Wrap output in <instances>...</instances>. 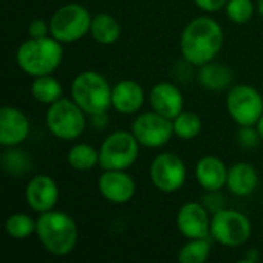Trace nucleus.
Instances as JSON below:
<instances>
[{"mask_svg": "<svg viewBox=\"0 0 263 263\" xmlns=\"http://www.w3.org/2000/svg\"><path fill=\"white\" fill-rule=\"evenodd\" d=\"M223 31L220 25L210 17H197L186 25L180 37V51L183 59L196 66L210 63L222 49Z\"/></svg>", "mask_w": 263, "mask_h": 263, "instance_id": "obj_1", "label": "nucleus"}, {"mask_svg": "<svg viewBox=\"0 0 263 263\" xmlns=\"http://www.w3.org/2000/svg\"><path fill=\"white\" fill-rule=\"evenodd\" d=\"M35 233L45 250L57 257L68 256L77 245V225L66 213L52 210L40 213Z\"/></svg>", "mask_w": 263, "mask_h": 263, "instance_id": "obj_2", "label": "nucleus"}, {"mask_svg": "<svg viewBox=\"0 0 263 263\" xmlns=\"http://www.w3.org/2000/svg\"><path fill=\"white\" fill-rule=\"evenodd\" d=\"M62 43L54 37H31L18 46L15 54L18 68L32 77L48 76L54 72L62 63Z\"/></svg>", "mask_w": 263, "mask_h": 263, "instance_id": "obj_3", "label": "nucleus"}, {"mask_svg": "<svg viewBox=\"0 0 263 263\" xmlns=\"http://www.w3.org/2000/svg\"><path fill=\"white\" fill-rule=\"evenodd\" d=\"M72 100L91 116L103 114L108 111L112 97V89L106 79L94 71H83L71 83Z\"/></svg>", "mask_w": 263, "mask_h": 263, "instance_id": "obj_4", "label": "nucleus"}, {"mask_svg": "<svg viewBox=\"0 0 263 263\" xmlns=\"http://www.w3.org/2000/svg\"><path fill=\"white\" fill-rule=\"evenodd\" d=\"M88 9L79 3H68L60 6L49 20V32L60 43H72L80 40L91 29Z\"/></svg>", "mask_w": 263, "mask_h": 263, "instance_id": "obj_5", "label": "nucleus"}, {"mask_svg": "<svg viewBox=\"0 0 263 263\" xmlns=\"http://www.w3.org/2000/svg\"><path fill=\"white\" fill-rule=\"evenodd\" d=\"M48 129L62 140H74L85 131V111L69 99H59L46 111Z\"/></svg>", "mask_w": 263, "mask_h": 263, "instance_id": "obj_6", "label": "nucleus"}, {"mask_svg": "<svg viewBox=\"0 0 263 263\" xmlns=\"http://www.w3.org/2000/svg\"><path fill=\"white\" fill-rule=\"evenodd\" d=\"M139 142L133 133L109 134L99 149V165L106 170H128L139 156Z\"/></svg>", "mask_w": 263, "mask_h": 263, "instance_id": "obj_7", "label": "nucleus"}, {"mask_svg": "<svg viewBox=\"0 0 263 263\" xmlns=\"http://www.w3.org/2000/svg\"><path fill=\"white\" fill-rule=\"evenodd\" d=\"M251 236V223L239 211L219 210L211 217V237L223 247H240Z\"/></svg>", "mask_w": 263, "mask_h": 263, "instance_id": "obj_8", "label": "nucleus"}, {"mask_svg": "<svg viewBox=\"0 0 263 263\" xmlns=\"http://www.w3.org/2000/svg\"><path fill=\"white\" fill-rule=\"evenodd\" d=\"M227 109L231 119L240 126L257 125L263 114L260 92L250 85H237L227 96Z\"/></svg>", "mask_w": 263, "mask_h": 263, "instance_id": "obj_9", "label": "nucleus"}, {"mask_svg": "<svg viewBox=\"0 0 263 263\" xmlns=\"http://www.w3.org/2000/svg\"><path fill=\"white\" fill-rule=\"evenodd\" d=\"M131 133L137 142L146 148H160L166 145L174 134V123L171 119L159 112H143L133 122Z\"/></svg>", "mask_w": 263, "mask_h": 263, "instance_id": "obj_10", "label": "nucleus"}, {"mask_svg": "<svg viewBox=\"0 0 263 263\" xmlns=\"http://www.w3.org/2000/svg\"><path fill=\"white\" fill-rule=\"evenodd\" d=\"M149 176L159 191L176 193L186 180V168L179 156L173 153H163L153 160Z\"/></svg>", "mask_w": 263, "mask_h": 263, "instance_id": "obj_11", "label": "nucleus"}, {"mask_svg": "<svg viewBox=\"0 0 263 263\" xmlns=\"http://www.w3.org/2000/svg\"><path fill=\"white\" fill-rule=\"evenodd\" d=\"M99 191L111 203H126L136 194V182L125 170H106L99 177Z\"/></svg>", "mask_w": 263, "mask_h": 263, "instance_id": "obj_12", "label": "nucleus"}, {"mask_svg": "<svg viewBox=\"0 0 263 263\" xmlns=\"http://www.w3.org/2000/svg\"><path fill=\"white\" fill-rule=\"evenodd\" d=\"M177 228L188 239H206L211 234L208 210L196 202L185 203L177 213Z\"/></svg>", "mask_w": 263, "mask_h": 263, "instance_id": "obj_13", "label": "nucleus"}, {"mask_svg": "<svg viewBox=\"0 0 263 263\" xmlns=\"http://www.w3.org/2000/svg\"><path fill=\"white\" fill-rule=\"evenodd\" d=\"M25 196L32 211L45 213L55 206L59 200V188L54 179L46 174H39L29 180Z\"/></svg>", "mask_w": 263, "mask_h": 263, "instance_id": "obj_14", "label": "nucleus"}, {"mask_svg": "<svg viewBox=\"0 0 263 263\" xmlns=\"http://www.w3.org/2000/svg\"><path fill=\"white\" fill-rule=\"evenodd\" d=\"M29 134V120L17 108L3 106L0 109V145H20Z\"/></svg>", "mask_w": 263, "mask_h": 263, "instance_id": "obj_15", "label": "nucleus"}, {"mask_svg": "<svg viewBox=\"0 0 263 263\" xmlns=\"http://www.w3.org/2000/svg\"><path fill=\"white\" fill-rule=\"evenodd\" d=\"M149 103L156 112L171 120H174L183 111V96L180 89L168 82H162L153 86L149 92Z\"/></svg>", "mask_w": 263, "mask_h": 263, "instance_id": "obj_16", "label": "nucleus"}, {"mask_svg": "<svg viewBox=\"0 0 263 263\" xmlns=\"http://www.w3.org/2000/svg\"><path fill=\"white\" fill-rule=\"evenodd\" d=\"M196 177L203 190L208 193H217L227 185L228 170L219 157L206 156L199 160L196 166Z\"/></svg>", "mask_w": 263, "mask_h": 263, "instance_id": "obj_17", "label": "nucleus"}, {"mask_svg": "<svg viewBox=\"0 0 263 263\" xmlns=\"http://www.w3.org/2000/svg\"><path fill=\"white\" fill-rule=\"evenodd\" d=\"M145 92L142 86L133 80H122L112 88V108L122 114H134L143 105Z\"/></svg>", "mask_w": 263, "mask_h": 263, "instance_id": "obj_18", "label": "nucleus"}, {"mask_svg": "<svg viewBox=\"0 0 263 263\" xmlns=\"http://www.w3.org/2000/svg\"><path fill=\"white\" fill-rule=\"evenodd\" d=\"M257 183H259L257 171L250 163L240 162V163L233 165L228 170L227 186L237 197H245L254 193V190L257 188Z\"/></svg>", "mask_w": 263, "mask_h": 263, "instance_id": "obj_19", "label": "nucleus"}, {"mask_svg": "<svg viewBox=\"0 0 263 263\" xmlns=\"http://www.w3.org/2000/svg\"><path fill=\"white\" fill-rule=\"evenodd\" d=\"M91 35L102 45H112L120 37V23L109 14H97L91 20Z\"/></svg>", "mask_w": 263, "mask_h": 263, "instance_id": "obj_20", "label": "nucleus"}, {"mask_svg": "<svg viewBox=\"0 0 263 263\" xmlns=\"http://www.w3.org/2000/svg\"><path fill=\"white\" fill-rule=\"evenodd\" d=\"M231 71L220 63H206L199 72L200 83L211 91H222L231 82Z\"/></svg>", "mask_w": 263, "mask_h": 263, "instance_id": "obj_21", "label": "nucleus"}, {"mask_svg": "<svg viewBox=\"0 0 263 263\" xmlns=\"http://www.w3.org/2000/svg\"><path fill=\"white\" fill-rule=\"evenodd\" d=\"M31 94L37 102L51 105L62 99V85L59 83L57 79L51 77V74L40 76L34 79L31 85Z\"/></svg>", "mask_w": 263, "mask_h": 263, "instance_id": "obj_22", "label": "nucleus"}, {"mask_svg": "<svg viewBox=\"0 0 263 263\" xmlns=\"http://www.w3.org/2000/svg\"><path fill=\"white\" fill-rule=\"evenodd\" d=\"M68 163L77 171L92 170L99 163V151L91 145L77 143L68 153Z\"/></svg>", "mask_w": 263, "mask_h": 263, "instance_id": "obj_23", "label": "nucleus"}, {"mask_svg": "<svg viewBox=\"0 0 263 263\" xmlns=\"http://www.w3.org/2000/svg\"><path fill=\"white\" fill-rule=\"evenodd\" d=\"M174 134L179 139L191 140L197 137L202 131V120L196 112L191 111H182L174 120Z\"/></svg>", "mask_w": 263, "mask_h": 263, "instance_id": "obj_24", "label": "nucleus"}, {"mask_svg": "<svg viewBox=\"0 0 263 263\" xmlns=\"http://www.w3.org/2000/svg\"><path fill=\"white\" fill-rule=\"evenodd\" d=\"M210 242L206 239H191L179 251L180 263H203L210 257Z\"/></svg>", "mask_w": 263, "mask_h": 263, "instance_id": "obj_25", "label": "nucleus"}, {"mask_svg": "<svg viewBox=\"0 0 263 263\" xmlns=\"http://www.w3.org/2000/svg\"><path fill=\"white\" fill-rule=\"evenodd\" d=\"M35 228H37V222L22 213L9 216L5 223V230H6L8 236L12 239H17V240L29 237L35 231Z\"/></svg>", "mask_w": 263, "mask_h": 263, "instance_id": "obj_26", "label": "nucleus"}, {"mask_svg": "<svg viewBox=\"0 0 263 263\" xmlns=\"http://www.w3.org/2000/svg\"><path fill=\"white\" fill-rule=\"evenodd\" d=\"M225 9L227 15L234 23H245L254 14V5L251 0H228Z\"/></svg>", "mask_w": 263, "mask_h": 263, "instance_id": "obj_27", "label": "nucleus"}, {"mask_svg": "<svg viewBox=\"0 0 263 263\" xmlns=\"http://www.w3.org/2000/svg\"><path fill=\"white\" fill-rule=\"evenodd\" d=\"M14 166L8 171L11 174H20V173H26L29 170V159L22 153V151H6V154L3 156V166Z\"/></svg>", "mask_w": 263, "mask_h": 263, "instance_id": "obj_28", "label": "nucleus"}, {"mask_svg": "<svg viewBox=\"0 0 263 263\" xmlns=\"http://www.w3.org/2000/svg\"><path fill=\"white\" fill-rule=\"evenodd\" d=\"M237 139H239V143L243 146V148H254L257 146L259 143V139L260 134L257 131V128H253V126H242L237 133Z\"/></svg>", "mask_w": 263, "mask_h": 263, "instance_id": "obj_29", "label": "nucleus"}, {"mask_svg": "<svg viewBox=\"0 0 263 263\" xmlns=\"http://www.w3.org/2000/svg\"><path fill=\"white\" fill-rule=\"evenodd\" d=\"M48 31L49 26L46 25L45 20L42 18H34L29 26H28V32L32 39H42V37H48Z\"/></svg>", "mask_w": 263, "mask_h": 263, "instance_id": "obj_30", "label": "nucleus"}, {"mask_svg": "<svg viewBox=\"0 0 263 263\" xmlns=\"http://www.w3.org/2000/svg\"><path fill=\"white\" fill-rule=\"evenodd\" d=\"M196 5L203 9V11H208V12H216V11H220L222 8L227 6L228 0H194Z\"/></svg>", "mask_w": 263, "mask_h": 263, "instance_id": "obj_31", "label": "nucleus"}, {"mask_svg": "<svg viewBox=\"0 0 263 263\" xmlns=\"http://www.w3.org/2000/svg\"><path fill=\"white\" fill-rule=\"evenodd\" d=\"M257 131H259V134H260V137H262L263 140V114L262 117L259 119V122H257Z\"/></svg>", "mask_w": 263, "mask_h": 263, "instance_id": "obj_32", "label": "nucleus"}, {"mask_svg": "<svg viewBox=\"0 0 263 263\" xmlns=\"http://www.w3.org/2000/svg\"><path fill=\"white\" fill-rule=\"evenodd\" d=\"M259 12L263 15V0H259Z\"/></svg>", "mask_w": 263, "mask_h": 263, "instance_id": "obj_33", "label": "nucleus"}]
</instances>
